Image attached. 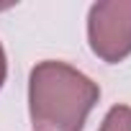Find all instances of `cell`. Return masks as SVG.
I'll list each match as a JSON object with an SVG mask.
<instances>
[{"label":"cell","mask_w":131,"mask_h":131,"mask_svg":"<svg viewBox=\"0 0 131 131\" xmlns=\"http://www.w3.org/2000/svg\"><path fill=\"white\" fill-rule=\"evenodd\" d=\"M90 49L103 62H121L131 54V0L95 3L88 16Z\"/></svg>","instance_id":"obj_2"},{"label":"cell","mask_w":131,"mask_h":131,"mask_svg":"<svg viewBox=\"0 0 131 131\" xmlns=\"http://www.w3.org/2000/svg\"><path fill=\"white\" fill-rule=\"evenodd\" d=\"M5 72H8V62H5V51H3V44H0V88L5 82Z\"/></svg>","instance_id":"obj_4"},{"label":"cell","mask_w":131,"mask_h":131,"mask_svg":"<svg viewBox=\"0 0 131 131\" xmlns=\"http://www.w3.org/2000/svg\"><path fill=\"white\" fill-rule=\"evenodd\" d=\"M100 131H131V105H113L105 113Z\"/></svg>","instance_id":"obj_3"},{"label":"cell","mask_w":131,"mask_h":131,"mask_svg":"<svg viewBox=\"0 0 131 131\" xmlns=\"http://www.w3.org/2000/svg\"><path fill=\"white\" fill-rule=\"evenodd\" d=\"M100 88L64 62H39L28 77V108L36 131H82Z\"/></svg>","instance_id":"obj_1"}]
</instances>
